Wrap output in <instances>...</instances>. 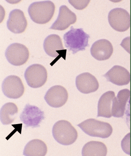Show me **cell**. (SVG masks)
<instances>
[{
    "mask_svg": "<svg viewBox=\"0 0 131 156\" xmlns=\"http://www.w3.org/2000/svg\"><path fill=\"white\" fill-rule=\"evenodd\" d=\"M130 98V91L128 89L120 90L116 97L113 99L112 115L115 118H122L124 115L126 105Z\"/></svg>",
    "mask_w": 131,
    "mask_h": 156,
    "instance_id": "cell-16",
    "label": "cell"
},
{
    "mask_svg": "<svg viewBox=\"0 0 131 156\" xmlns=\"http://www.w3.org/2000/svg\"><path fill=\"white\" fill-rule=\"evenodd\" d=\"M18 113L17 106L13 102L5 103L1 108L0 119L4 125L10 124L14 122Z\"/></svg>",
    "mask_w": 131,
    "mask_h": 156,
    "instance_id": "cell-21",
    "label": "cell"
},
{
    "mask_svg": "<svg viewBox=\"0 0 131 156\" xmlns=\"http://www.w3.org/2000/svg\"><path fill=\"white\" fill-rule=\"evenodd\" d=\"M52 134L57 142L64 146L73 144L77 140L78 134L76 129L69 121H58L52 127Z\"/></svg>",
    "mask_w": 131,
    "mask_h": 156,
    "instance_id": "cell-3",
    "label": "cell"
},
{
    "mask_svg": "<svg viewBox=\"0 0 131 156\" xmlns=\"http://www.w3.org/2000/svg\"><path fill=\"white\" fill-rule=\"evenodd\" d=\"M47 152L45 143L39 139H33L26 145L23 154L27 156H44Z\"/></svg>",
    "mask_w": 131,
    "mask_h": 156,
    "instance_id": "cell-19",
    "label": "cell"
},
{
    "mask_svg": "<svg viewBox=\"0 0 131 156\" xmlns=\"http://www.w3.org/2000/svg\"><path fill=\"white\" fill-rule=\"evenodd\" d=\"M131 134L129 133L122 139L121 141V147L122 151L127 154H131Z\"/></svg>",
    "mask_w": 131,
    "mask_h": 156,
    "instance_id": "cell-22",
    "label": "cell"
},
{
    "mask_svg": "<svg viewBox=\"0 0 131 156\" xmlns=\"http://www.w3.org/2000/svg\"><path fill=\"white\" fill-rule=\"evenodd\" d=\"M85 134L90 136L106 139L113 133L110 124L94 119H88L77 125Z\"/></svg>",
    "mask_w": 131,
    "mask_h": 156,
    "instance_id": "cell-4",
    "label": "cell"
},
{
    "mask_svg": "<svg viewBox=\"0 0 131 156\" xmlns=\"http://www.w3.org/2000/svg\"><path fill=\"white\" fill-rule=\"evenodd\" d=\"M108 82L118 86L128 84L130 82V73L122 66L115 65L103 76Z\"/></svg>",
    "mask_w": 131,
    "mask_h": 156,
    "instance_id": "cell-14",
    "label": "cell"
},
{
    "mask_svg": "<svg viewBox=\"0 0 131 156\" xmlns=\"http://www.w3.org/2000/svg\"><path fill=\"white\" fill-rule=\"evenodd\" d=\"M55 11V5L50 1L34 2L29 6L28 14L32 21L44 24L49 22Z\"/></svg>",
    "mask_w": 131,
    "mask_h": 156,
    "instance_id": "cell-1",
    "label": "cell"
},
{
    "mask_svg": "<svg viewBox=\"0 0 131 156\" xmlns=\"http://www.w3.org/2000/svg\"><path fill=\"white\" fill-rule=\"evenodd\" d=\"M7 26L9 30L15 34L24 32L27 27V21L23 12L19 9L12 10L9 14Z\"/></svg>",
    "mask_w": 131,
    "mask_h": 156,
    "instance_id": "cell-12",
    "label": "cell"
},
{
    "mask_svg": "<svg viewBox=\"0 0 131 156\" xmlns=\"http://www.w3.org/2000/svg\"><path fill=\"white\" fill-rule=\"evenodd\" d=\"M2 91L8 98L16 99L20 98L24 92V87L21 78L16 76L6 77L2 84Z\"/></svg>",
    "mask_w": 131,
    "mask_h": 156,
    "instance_id": "cell-9",
    "label": "cell"
},
{
    "mask_svg": "<svg viewBox=\"0 0 131 156\" xmlns=\"http://www.w3.org/2000/svg\"><path fill=\"white\" fill-rule=\"evenodd\" d=\"M108 153V149L104 143L99 141H90L84 146L82 149L83 156H105Z\"/></svg>",
    "mask_w": 131,
    "mask_h": 156,
    "instance_id": "cell-20",
    "label": "cell"
},
{
    "mask_svg": "<svg viewBox=\"0 0 131 156\" xmlns=\"http://www.w3.org/2000/svg\"><path fill=\"white\" fill-rule=\"evenodd\" d=\"M90 2V1H69V3L74 8L78 10H82L86 8Z\"/></svg>",
    "mask_w": 131,
    "mask_h": 156,
    "instance_id": "cell-23",
    "label": "cell"
},
{
    "mask_svg": "<svg viewBox=\"0 0 131 156\" xmlns=\"http://www.w3.org/2000/svg\"><path fill=\"white\" fill-rule=\"evenodd\" d=\"M68 99V93L64 87L55 85L51 87L48 90L44 99L50 106L59 108L64 105Z\"/></svg>",
    "mask_w": 131,
    "mask_h": 156,
    "instance_id": "cell-10",
    "label": "cell"
},
{
    "mask_svg": "<svg viewBox=\"0 0 131 156\" xmlns=\"http://www.w3.org/2000/svg\"><path fill=\"white\" fill-rule=\"evenodd\" d=\"M108 19L111 27L117 31L125 32L130 27V16L127 10L122 8L112 9Z\"/></svg>",
    "mask_w": 131,
    "mask_h": 156,
    "instance_id": "cell-6",
    "label": "cell"
},
{
    "mask_svg": "<svg viewBox=\"0 0 131 156\" xmlns=\"http://www.w3.org/2000/svg\"><path fill=\"white\" fill-rule=\"evenodd\" d=\"M90 37L83 28L76 29L71 27L70 30L64 34L63 39L66 47L75 54L79 51H85L86 48L89 46Z\"/></svg>",
    "mask_w": 131,
    "mask_h": 156,
    "instance_id": "cell-2",
    "label": "cell"
},
{
    "mask_svg": "<svg viewBox=\"0 0 131 156\" xmlns=\"http://www.w3.org/2000/svg\"><path fill=\"white\" fill-rule=\"evenodd\" d=\"M113 46L108 40L101 39L94 43L90 48L91 55L98 61L109 59L113 54Z\"/></svg>",
    "mask_w": 131,
    "mask_h": 156,
    "instance_id": "cell-15",
    "label": "cell"
},
{
    "mask_svg": "<svg viewBox=\"0 0 131 156\" xmlns=\"http://www.w3.org/2000/svg\"><path fill=\"white\" fill-rule=\"evenodd\" d=\"M44 48L46 54L52 58H57L60 55L58 52L64 50L60 37L55 34H51L45 39Z\"/></svg>",
    "mask_w": 131,
    "mask_h": 156,
    "instance_id": "cell-18",
    "label": "cell"
},
{
    "mask_svg": "<svg viewBox=\"0 0 131 156\" xmlns=\"http://www.w3.org/2000/svg\"><path fill=\"white\" fill-rule=\"evenodd\" d=\"M129 53H130V37H128L122 40L120 44Z\"/></svg>",
    "mask_w": 131,
    "mask_h": 156,
    "instance_id": "cell-24",
    "label": "cell"
},
{
    "mask_svg": "<svg viewBox=\"0 0 131 156\" xmlns=\"http://www.w3.org/2000/svg\"><path fill=\"white\" fill-rule=\"evenodd\" d=\"M115 97V93L113 91H107L102 95L99 100L97 105V117L111 118L112 116V105L113 99Z\"/></svg>",
    "mask_w": 131,
    "mask_h": 156,
    "instance_id": "cell-17",
    "label": "cell"
},
{
    "mask_svg": "<svg viewBox=\"0 0 131 156\" xmlns=\"http://www.w3.org/2000/svg\"><path fill=\"white\" fill-rule=\"evenodd\" d=\"M5 56L10 64L15 66H21L28 61L29 52L28 48L24 45L15 43L7 48Z\"/></svg>",
    "mask_w": 131,
    "mask_h": 156,
    "instance_id": "cell-7",
    "label": "cell"
},
{
    "mask_svg": "<svg viewBox=\"0 0 131 156\" xmlns=\"http://www.w3.org/2000/svg\"><path fill=\"white\" fill-rule=\"evenodd\" d=\"M76 20L77 16L76 14L66 6L62 5L59 8L58 18L50 29L64 30L68 28L70 25L75 23Z\"/></svg>",
    "mask_w": 131,
    "mask_h": 156,
    "instance_id": "cell-11",
    "label": "cell"
},
{
    "mask_svg": "<svg viewBox=\"0 0 131 156\" xmlns=\"http://www.w3.org/2000/svg\"><path fill=\"white\" fill-rule=\"evenodd\" d=\"M26 81L28 86L33 88L43 86L47 79L46 68L39 64H34L27 68L24 74Z\"/></svg>",
    "mask_w": 131,
    "mask_h": 156,
    "instance_id": "cell-5",
    "label": "cell"
},
{
    "mask_svg": "<svg viewBox=\"0 0 131 156\" xmlns=\"http://www.w3.org/2000/svg\"></svg>",
    "mask_w": 131,
    "mask_h": 156,
    "instance_id": "cell-25",
    "label": "cell"
},
{
    "mask_svg": "<svg viewBox=\"0 0 131 156\" xmlns=\"http://www.w3.org/2000/svg\"><path fill=\"white\" fill-rule=\"evenodd\" d=\"M76 84L79 91L84 94L94 92L98 89L99 86L96 77L88 72L77 76Z\"/></svg>",
    "mask_w": 131,
    "mask_h": 156,
    "instance_id": "cell-13",
    "label": "cell"
},
{
    "mask_svg": "<svg viewBox=\"0 0 131 156\" xmlns=\"http://www.w3.org/2000/svg\"><path fill=\"white\" fill-rule=\"evenodd\" d=\"M44 113L37 107L28 104L25 105L20 115L21 121L25 125V128L28 127L36 128L40 127V124L45 119Z\"/></svg>",
    "mask_w": 131,
    "mask_h": 156,
    "instance_id": "cell-8",
    "label": "cell"
}]
</instances>
